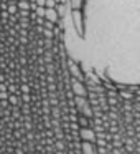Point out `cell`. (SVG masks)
I'll use <instances>...</instances> for the list:
<instances>
[{"label":"cell","mask_w":140,"mask_h":154,"mask_svg":"<svg viewBox=\"0 0 140 154\" xmlns=\"http://www.w3.org/2000/svg\"><path fill=\"white\" fill-rule=\"evenodd\" d=\"M81 23V65L117 86H139L140 0H83Z\"/></svg>","instance_id":"7a4b0ae2"},{"label":"cell","mask_w":140,"mask_h":154,"mask_svg":"<svg viewBox=\"0 0 140 154\" xmlns=\"http://www.w3.org/2000/svg\"><path fill=\"white\" fill-rule=\"evenodd\" d=\"M79 76L54 8L0 10V154H84Z\"/></svg>","instance_id":"6da1fadb"},{"label":"cell","mask_w":140,"mask_h":154,"mask_svg":"<svg viewBox=\"0 0 140 154\" xmlns=\"http://www.w3.org/2000/svg\"><path fill=\"white\" fill-rule=\"evenodd\" d=\"M18 4H30L36 7H46V8H54L63 18L66 14V5H69V0H0V10H8V8L17 7Z\"/></svg>","instance_id":"277c9868"},{"label":"cell","mask_w":140,"mask_h":154,"mask_svg":"<svg viewBox=\"0 0 140 154\" xmlns=\"http://www.w3.org/2000/svg\"><path fill=\"white\" fill-rule=\"evenodd\" d=\"M94 154H140L139 86H117L81 65Z\"/></svg>","instance_id":"3957f363"}]
</instances>
